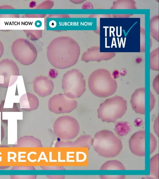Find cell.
<instances>
[{
    "label": "cell",
    "mask_w": 159,
    "mask_h": 179,
    "mask_svg": "<svg viewBox=\"0 0 159 179\" xmlns=\"http://www.w3.org/2000/svg\"><path fill=\"white\" fill-rule=\"evenodd\" d=\"M130 15H114V17H129H129Z\"/></svg>",
    "instance_id": "cell-39"
},
{
    "label": "cell",
    "mask_w": 159,
    "mask_h": 179,
    "mask_svg": "<svg viewBox=\"0 0 159 179\" xmlns=\"http://www.w3.org/2000/svg\"><path fill=\"white\" fill-rule=\"evenodd\" d=\"M153 129L155 132L158 137L159 136V117L158 116L156 118L153 126Z\"/></svg>",
    "instance_id": "cell-31"
},
{
    "label": "cell",
    "mask_w": 159,
    "mask_h": 179,
    "mask_svg": "<svg viewBox=\"0 0 159 179\" xmlns=\"http://www.w3.org/2000/svg\"><path fill=\"white\" fill-rule=\"evenodd\" d=\"M19 103L21 108L26 111L36 109L39 105L38 98L34 94L26 93L20 98Z\"/></svg>",
    "instance_id": "cell-15"
},
{
    "label": "cell",
    "mask_w": 159,
    "mask_h": 179,
    "mask_svg": "<svg viewBox=\"0 0 159 179\" xmlns=\"http://www.w3.org/2000/svg\"><path fill=\"white\" fill-rule=\"evenodd\" d=\"M55 134L61 140L68 141L73 139L78 135L80 130L77 120L69 116H64L58 118L53 125Z\"/></svg>",
    "instance_id": "cell-7"
},
{
    "label": "cell",
    "mask_w": 159,
    "mask_h": 179,
    "mask_svg": "<svg viewBox=\"0 0 159 179\" xmlns=\"http://www.w3.org/2000/svg\"><path fill=\"white\" fill-rule=\"evenodd\" d=\"M150 68L155 71L159 70L158 48L153 50L150 53Z\"/></svg>",
    "instance_id": "cell-21"
},
{
    "label": "cell",
    "mask_w": 159,
    "mask_h": 179,
    "mask_svg": "<svg viewBox=\"0 0 159 179\" xmlns=\"http://www.w3.org/2000/svg\"><path fill=\"white\" fill-rule=\"evenodd\" d=\"M145 88H140L136 89L131 96L130 102L132 108L138 114L145 113Z\"/></svg>",
    "instance_id": "cell-14"
},
{
    "label": "cell",
    "mask_w": 159,
    "mask_h": 179,
    "mask_svg": "<svg viewBox=\"0 0 159 179\" xmlns=\"http://www.w3.org/2000/svg\"><path fill=\"white\" fill-rule=\"evenodd\" d=\"M131 129L130 124L126 122H120L116 123L115 131L119 136H123L126 135Z\"/></svg>",
    "instance_id": "cell-18"
},
{
    "label": "cell",
    "mask_w": 159,
    "mask_h": 179,
    "mask_svg": "<svg viewBox=\"0 0 159 179\" xmlns=\"http://www.w3.org/2000/svg\"><path fill=\"white\" fill-rule=\"evenodd\" d=\"M14 8L12 6L8 5H3L0 6V9H14Z\"/></svg>",
    "instance_id": "cell-36"
},
{
    "label": "cell",
    "mask_w": 159,
    "mask_h": 179,
    "mask_svg": "<svg viewBox=\"0 0 159 179\" xmlns=\"http://www.w3.org/2000/svg\"><path fill=\"white\" fill-rule=\"evenodd\" d=\"M46 15L45 14H27L24 15L22 17L29 18H43Z\"/></svg>",
    "instance_id": "cell-29"
},
{
    "label": "cell",
    "mask_w": 159,
    "mask_h": 179,
    "mask_svg": "<svg viewBox=\"0 0 159 179\" xmlns=\"http://www.w3.org/2000/svg\"><path fill=\"white\" fill-rule=\"evenodd\" d=\"M77 106V101L75 99L69 98L61 94L52 96L49 99L48 103L49 110L56 114L70 112Z\"/></svg>",
    "instance_id": "cell-9"
},
{
    "label": "cell",
    "mask_w": 159,
    "mask_h": 179,
    "mask_svg": "<svg viewBox=\"0 0 159 179\" xmlns=\"http://www.w3.org/2000/svg\"><path fill=\"white\" fill-rule=\"evenodd\" d=\"M54 5V2L52 0H46L38 5L36 9H49L52 8Z\"/></svg>",
    "instance_id": "cell-23"
},
{
    "label": "cell",
    "mask_w": 159,
    "mask_h": 179,
    "mask_svg": "<svg viewBox=\"0 0 159 179\" xmlns=\"http://www.w3.org/2000/svg\"><path fill=\"white\" fill-rule=\"evenodd\" d=\"M93 139L90 135H84L80 136L74 141L60 140L57 141L55 147L77 148L84 147L89 149L93 145Z\"/></svg>",
    "instance_id": "cell-13"
},
{
    "label": "cell",
    "mask_w": 159,
    "mask_h": 179,
    "mask_svg": "<svg viewBox=\"0 0 159 179\" xmlns=\"http://www.w3.org/2000/svg\"><path fill=\"white\" fill-rule=\"evenodd\" d=\"M150 154L153 153L156 149L157 141L155 136L152 133L150 134Z\"/></svg>",
    "instance_id": "cell-24"
},
{
    "label": "cell",
    "mask_w": 159,
    "mask_h": 179,
    "mask_svg": "<svg viewBox=\"0 0 159 179\" xmlns=\"http://www.w3.org/2000/svg\"><path fill=\"white\" fill-rule=\"evenodd\" d=\"M150 172L152 179H159V154L153 156L150 160Z\"/></svg>",
    "instance_id": "cell-16"
},
{
    "label": "cell",
    "mask_w": 159,
    "mask_h": 179,
    "mask_svg": "<svg viewBox=\"0 0 159 179\" xmlns=\"http://www.w3.org/2000/svg\"><path fill=\"white\" fill-rule=\"evenodd\" d=\"M153 89L158 94L159 93V76L158 75L155 78L153 82Z\"/></svg>",
    "instance_id": "cell-30"
},
{
    "label": "cell",
    "mask_w": 159,
    "mask_h": 179,
    "mask_svg": "<svg viewBox=\"0 0 159 179\" xmlns=\"http://www.w3.org/2000/svg\"><path fill=\"white\" fill-rule=\"evenodd\" d=\"M36 2L34 1H32L30 2V7H33L35 6Z\"/></svg>",
    "instance_id": "cell-40"
},
{
    "label": "cell",
    "mask_w": 159,
    "mask_h": 179,
    "mask_svg": "<svg viewBox=\"0 0 159 179\" xmlns=\"http://www.w3.org/2000/svg\"><path fill=\"white\" fill-rule=\"evenodd\" d=\"M100 170H125V168L121 162L116 160L107 161L101 167Z\"/></svg>",
    "instance_id": "cell-17"
},
{
    "label": "cell",
    "mask_w": 159,
    "mask_h": 179,
    "mask_svg": "<svg viewBox=\"0 0 159 179\" xmlns=\"http://www.w3.org/2000/svg\"><path fill=\"white\" fill-rule=\"evenodd\" d=\"M72 3L75 4H80L83 2L85 1L84 0H71L70 1Z\"/></svg>",
    "instance_id": "cell-38"
},
{
    "label": "cell",
    "mask_w": 159,
    "mask_h": 179,
    "mask_svg": "<svg viewBox=\"0 0 159 179\" xmlns=\"http://www.w3.org/2000/svg\"><path fill=\"white\" fill-rule=\"evenodd\" d=\"M135 2L133 0H118L113 3L111 9H135Z\"/></svg>",
    "instance_id": "cell-19"
},
{
    "label": "cell",
    "mask_w": 159,
    "mask_h": 179,
    "mask_svg": "<svg viewBox=\"0 0 159 179\" xmlns=\"http://www.w3.org/2000/svg\"><path fill=\"white\" fill-rule=\"evenodd\" d=\"M145 131H138L130 138L129 145L130 150L134 154L143 157L145 155Z\"/></svg>",
    "instance_id": "cell-11"
},
{
    "label": "cell",
    "mask_w": 159,
    "mask_h": 179,
    "mask_svg": "<svg viewBox=\"0 0 159 179\" xmlns=\"http://www.w3.org/2000/svg\"><path fill=\"white\" fill-rule=\"evenodd\" d=\"M85 81L82 73L78 69H72L64 75L62 87L65 94L72 99L79 98L85 90Z\"/></svg>",
    "instance_id": "cell-5"
},
{
    "label": "cell",
    "mask_w": 159,
    "mask_h": 179,
    "mask_svg": "<svg viewBox=\"0 0 159 179\" xmlns=\"http://www.w3.org/2000/svg\"><path fill=\"white\" fill-rule=\"evenodd\" d=\"M127 109L126 100L116 96L100 104L97 110L98 117L103 122H114L125 114Z\"/></svg>",
    "instance_id": "cell-4"
},
{
    "label": "cell",
    "mask_w": 159,
    "mask_h": 179,
    "mask_svg": "<svg viewBox=\"0 0 159 179\" xmlns=\"http://www.w3.org/2000/svg\"><path fill=\"white\" fill-rule=\"evenodd\" d=\"M33 88L35 93L41 97H44L52 93L54 84L52 81L47 77L39 76L34 79Z\"/></svg>",
    "instance_id": "cell-10"
},
{
    "label": "cell",
    "mask_w": 159,
    "mask_h": 179,
    "mask_svg": "<svg viewBox=\"0 0 159 179\" xmlns=\"http://www.w3.org/2000/svg\"><path fill=\"white\" fill-rule=\"evenodd\" d=\"M80 53L78 43L72 38L60 36L52 40L48 45L47 56L50 63L54 67L63 69L75 65Z\"/></svg>",
    "instance_id": "cell-1"
},
{
    "label": "cell",
    "mask_w": 159,
    "mask_h": 179,
    "mask_svg": "<svg viewBox=\"0 0 159 179\" xmlns=\"http://www.w3.org/2000/svg\"><path fill=\"white\" fill-rule=\"evenodd\" d=\"M100 177L102 179H123L125 175H100Z\"/></svg>",
    "instance_id": "cell-25"
},
{
    "label": "cell",
    "mask_w": 159,
    "mask_h": 179,
    "mask_svg": "<svg viewBox=\"0 0 159 179\" xmlns=\"http://www.w3.org/2000/svg\"><path fill=\"white\" fill-rule=\"evenodd\" d=\"M159 17H153L150 21V33L151 35L156 40L158 41Z\"/></svg>",
    "instance_id": "cell-20"
},
{
    "label": "cell",
    "mask_w": 159,
    "mask_h": 179,
    "mask_svg": "<svg viewBox=\"0 0 159 179\" xmlns=\"http://www.w3.org/2000/svg\"><path fill=\"white\" fill-rule=\"evenodd\" d=\"M4 51V48L3 44L0 40V58L2 56Z\"/></svg>",
    "instance_id": "cell-37"
},
{
    "label": "cell",
    "mask_w": 159,
    "mask_h": 179,
    "mask_svg": "<svg viewBox=\"0 0 159 179\" xmlns=\"http://www.w3.org/2000/svg\"><path fill=\"white\" fill-rule=\"evenodd\" d=\"M19 75V70L16 63L9 59L0 61V86L7 88L16 82Z\"/></svg>",
    "instance_id": "cell-8"
},
{
    "label": "cell",
    "mask_w": 159,
    "mask_h": 179,
    "mask_svg": "<svg viewBox=\"0 0 159 179\" xmlns=\"http://www.w3.org/2000/svg\"><path fill=\"white\" fill-rule=\"evenodd\" d=\"M141 46L140 50L141 52H144L145 46H144V29L141 28Z\"/></svg>",
    "instance_id": "cell-28"
},
{
    "label": "cell",
    "mask_w": 159,
    "mask_h": 179,
    "mask_svg": "<svg viewBox=\"0 0 159 179\" xmlns=\"http://www.w3.org/2000/svg\"><path fill=\"white\" fill-rule=\"evenodd\" d=\"M95 151L102 157L112 158L118 156L121 151V141L112 131L107 130L97 132L93 139Z\"/></svg>",
    "instance_id": "cell-2"
},
{
    "label": "cell",
    "mask_w": 159,
    "mask_h": 179,
    "mask_svg": "<svg viewBox=\"0 0 159 179\" xmlns=\"http://www.w3.org/2000/svg\"><path fill=\"white\" fill-rule=\"evenodd\" d=\"M93 8V5L91 3L89 2H84L82 7V9H92Z\"/></svg>",
    "instance_id": "cell-33"
},
{
    "label": "cell",
    "mask_w": 159,
    "mask_h": 179,
    "mask_svg": "<svg viewBox=\"0 0 159 179\" xmlns=\"http://www.w3.org/2000/svg\"><path fill=\"white\" fill-rule=\"evenodd\" d=\"M150 111H151L154 107L155 103V99L154 95L150 92Z\"/></svg>",
    "instance_id": "cell-32"
},
{
    "label": "cell",
    "mask_w": 159,
    "mask_h": 179,
    "mask_svg": "<svg viewBox=\"0 0 159 179\" xmlns=\"http://www.w3.org/2000/svg\"><path fill=\"white\" fill-rule=\"evenodd\" d=\"M115 54L113 52H100L99 47L93 46L89 48L83 53L81 60L86 62L92 61L99 62L110 59Z\"/></svg>",
    "instance_id": "cell-12"
},
{
    "label": "cell",
    "mask_w": 159,
    "mask_h": 179,
    "mask_svg": "<svg viewBox=\"0 0 159 179\" xmlns=\"http://www.w3.org/2000/svg\"><path fill=\"white\" fill-rule=\"evenodd\" d=\"M88 84L91 92L101 98L111 95L117 88L116 81L110 71L104 69H98L92 72L89 77Z\"/></svg>",
    "instance_id": "cell-3"
},
{
    "label": "cell",
    "mask_w": 159,
    "mask_h": 179,
    "mask_svg": "<svg viewBox=\"0 0 159 179\" xmlns=\"http://www.w3.org/2000/svg\"><path fill=\"white\" fill-rule=\"evenodd\" d=\"M0 18H1V15H0Z\"/></svg>",
    "instance_id": "cell-41"
},
{
    "label": "cell",
    "mask_w": 159,
    "mask_h": 179,
    "mask_svg": "<svg viewBox=\"0 0 159 179\" xmlns=\"http://www.w3.org/2000/svg\"><path fill=\"white\" fill-rule=\"evenodd\" d=\"M70 16L66 14H51L46 16L44 21H46L47 18H70Z\"/></svg>",
    "instance_id": "cell-26"
},
{
    "label": "cell",
    "mask_w": 159,
    "mask_h": 179,
    "mask_svg": "<svg viewBox=\"0 0 159 179\" xmlns=\"http://www.w3.org/2000/svg\"><path fill=\"white\" fill-rule=\"evenodd\" d=\"M26 36L32 41H36L40 39L42 36V30H24Z\"/></svg>",
    "instance_id": "cell-22"
},
{
    "label": "cell",
    "mask_w": 159,
    "mask_h": 179,
    "mask_svg": "<svg viewBox=\"0 0 159 179\" xmlns=\"http://www.w3.org/2000/svg\"><path fill=\"white\" fill-rule=\"evenodd\" d=\"M41 168L43 170H64V168L63 166H41Z\"/></svg>",
    "instance_id": "cell-27"
},
{
    "label": "cell",
    "mask_w": 159,
    "mask_h": 179,
    "mask_svg": "<svg viewBox=\"0 0 159 179\" xmlns=\"http://www.w3.org/2000/svg\"><path fill=\"white\" fill-rule=\"evenodd\" d=\"M11 52L15 58L24 65L33 63L37 56V52L34 44L23 38H18L13 42Z\"/></svg>",
    "instance_id": "cell-6"
},
{
    "label": "cell",
    "mask_w": 159,
    "mask_h": 179,
    "mask_svg": "<svg viewBox=\"0 0 159 179\" xmlns=\"http://www.w3.org/2000/svg\"><path fill=\"white\" fill-rule=\"evenodd\" d=\"M47 177L49 178L52 179H63L65 177L64 175H48Z\"/></svg>",
    "instance_id": "cell-34"
},
{
    "label": "cell",
    "mask_w": 159,
    "mask_h": 179,
    "mask_svg": "<svg viewBox=\"0 0 159 179\" xmlns=\"http://www.w3.org/2000/svg\"><path fill=\"white\" fill-rule=\"evenodd\" d=\"M143 121L139 118H136L134 121V125L136 127H140L142 125Z\"/></svg>",
    "instance_id": "cell-35"
}]
</instances>
